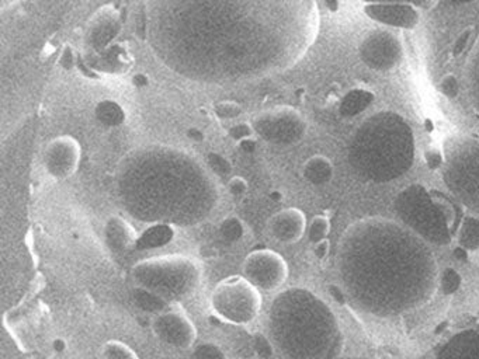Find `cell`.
I'll return each instance as SVG.
<instances>
[{"instance_id": "obj_1", "label": "cell", "mask_w": 479, "mask_h": 359, "mask_svg": "<svg viewBox=\"0 0 479 359\" xmlns=\"http://www.w3.org/2000/svg\"><path fill=\"white\" fill-rule=\"evenodd\" d=\"M337 268L346 294L375 316H396L424 304L437 285V264L427 243L383 217L353 223L341 236Z\"/></svg>"}, {"instance_id": "obj_2", "label": "cell", "mask_w": 479, "mask_h": 359, "mask_svg": "<svg viewBox=\"0 0 479 359\" xmlns=\"http://www.w3.org/2000/svg\"><path fill=\"white\" fill-rule=\"evenodd\" d=\"M119 195L133 217L150 224L192 226L216 205V187L208 172L174 150L133 154L121 168Z\"/></svg>"}, {"instance_id": "obj_3", "label": "cell", "mask_w": 479, "mask_h": 359, "mask_svg": "<svg viewBox=\"0 0 479 359\" xmlns=\"http://www.w3.org/2000/svg\"><path fill=\"white\" fill-rule=\"evenodd\" d=\"M268 337L288 359H329L341 345V332L329 306L310 290L281 292L268 309Z\"/></svg>"}, {"instance_id": "obj_4", "label": "cell", "mask_w": 479, "mask_h": 359, "mask_svg": "<svg viewBox=\"0 0 479 359\" xmlns=\"http://www.w3.org/2000/svg\"><path fill=\"white\" fill-rule=\"evenodd\" d=\"M416 153L409 122L395 111H379L360 122L348 139V163L367 182H389L406 174Z\"/></svg>"}, {"instance_id": "obj_5", "label": "cell", "mask_w": 479, "mask_h": 359, "mask_svg": "<svg viewBox=\"0 0 479 359\" xmlns=\"http://www.w3.org/2000/svg\"><path fill=\"white\" fill-rule=\"evenodd\" d=\"M131 278L135 286L174 306L197 293L202 280V266L192 257L164 254L138 261L131 269Z\"/></svg>"}, {"instance_id": "obj_6", "label": "cell", "mask_w": 479, "mask_h": 359, "mask_svg": "<svg viewBox=\"0 0 479 359\" xmlns=\"http://www.w3.org/2000/svg\"><path fill=\"white\" fill-rule=\"evenodd\" d=\"M395 210L402 223L424 241L435 245L451 243L455 209L445 198L420 184H412L398 194Z\"/></svg>"}, {"instance_id": "obj_7", "label": "cell", "mask_w": 479, "mask_h": 359, "mask_svg": "<svg viewBox=\"0 0 479 359\" xmlns=\"http://www.w3.org/2000/svg\"><path fill=\"white\" fill-rule=\"evenodd\" d=\"M441 177L454 195L471 213L479 216V139L458 135L444 143Z\"/></svg>"}, {"instance_id": "obj_8", "label": "cell", "mask_w": 479, "mask_h": 359, "mask_svg": "<svg viewBox=\"0 0 479 359\" xmlns=\"http://www.w3.org/2000/svg\"><path fill=\"white\" fill-rule=\"evenodd\" d=\"M209 307L226 324L249 325L260 316L263 297L261 292L243 275H232L214 286Z\"/></svg>"}, {"instance_id": "obj_9", "label": "cell", "mask_w": 479, "mask_h": 359, "mask_svg": "<svg viewBox=\"0 0 479 359\" xmlns=\"http://www.w3.org/2000/svg\"><path fill=\"white\" fill-rule=\"evenodd\" d=\"M358 56L371 70L391 72L402 63L405 46L395 32L385 28H376L368 31L360 41Z\"/></svg>"}, {"instance_id": "obj_10", "label": "cell", "mask_w": 479, "mask_h": 359, "mask_svg": "<svg viewBox=\"0 0 479 359\" xmlns=\"http://www.w3.org/2000/svg\"><path fill=\"white\" fill-rule=\"evenodd\" d=\"M242 275L260 292H277L288 279V264L281 254L268 248L250 251L242 262Z\"/></svg>"}, {"instance_id": "obj_11", "label": "cell", "mask_w": 479, "mask_h": 359, "mask_svg": "<svg viewBox=\"0 0 479 359\" xmlns=\"http://www.w3.org/2000/svg\"><path fill=\"white\" fill-rule=\"evenodd\" d=\"M253 128L264 140L289 146L298 143L305 136L308 125L296 109L280 107L257 116Z\"/></svg>"}, {"instance_id": "obj_12", "label": "cell", "mask_w": 479, "mask_h": 359, "mask_svg": "<svg viewBox=\"0 0 479 359\" xmlns=\"http://www.w3.org/2000/svg\"><path fill=\"white\" fill-rule=\"evenodd\" d=\"M153 335L164 345L174 349L187 351L194 348L197 341V328L180 304L169 306L150 318Z\"/></svg>"}, {"instance_id": "obj_13", "label": "cell", "mask_w": 479, "mask_h": 359, "mask_svg": "<svg viewBox=\"0 0 479 359\" xmlns=\"http://www.w3.org/2000/svg\"><path fill=\"white\" fill-rule=\"evenodd\" d=\"M80 163V146L67 136L53 139L44 151V167L55 180H66L73 175Z\"/></svg>"}, {"instance_id": "obj_14", "label": "cell", "mask_w": 479, "mask_h": 359, "mask_svg": "<svg viewBox=\"0 0 479 359\" xmlns=\"http://www.w3.org/2000/svg\"><path fill=\"white\" fill-rule=\"evenodd\" d=\"M362 10L371 20L400 29H413L421 20V10L410 3H365Z\"/></svg>"}, {"instance_id": "obj_15", "label": "cell", "mask_w": 479, "mask_h": 359, "mask_svg": "<svg viewBox=\"0 0 479 359\" xmlns=\"http://www.w3.org/2000/svg\"><path fill=\"white\" fill-rule=\"evenodd\" d=\"M306 216L298 208H287L274 213L267 222L268 234L280 244H295L306 234Z\"/></svg>"}, {"instance_id": "obj_16", "label": "cell", "mask_w": 479, "mask_h": 359, "mask_svg": "<svg viewBox=\"0 0 479 359\" xmlns=\"http://www.w3.org/2000/svg\"><path fill=\"white\" fill-rule=\"evenodd\" d=\"M103 238L105 245L114 252H124L136 247L139 233L122 216H110L103 226Z\"/></svg>"}, {"instance_id": "obj_17", "label": "cell", "mask_w": 479, "mask_h": 359, "mask_svg": "<svg viewBox=\"0 0 479 359\" xmlns=\"http://www.w3.org/2000/svg\"><path fill=\"white\" fill-rule=\"evenodd\" d=\"M437 359H479V328L455 335L442 346Z\"/></svg>"}, {"instance_id": "obj_18", "label": "cell", "mask_w": 479, "mask_h": 359, "mask_svg": "<svg viewBox=\"0 0 479 359\" xmlns=\"http://www.w3.org/2000/svg\"><path fill=\"white\" fill-rule=\"evenodd\" d=\"M91 28V41L96 48H104L118 31V14L114 8L105 7L94 17Z\"/></svg>"}, {"instance_id": "obj_19", "label": "cell", "mask_w": 479, "mask_h": 359, "mask_svg": "<svg viewBox=\"0 0 479 359\" xmlns=\"http://www.w3.org/2000/svg\"><path fill=\"white\" fill-rule=\"evenodd\" d=\"M464 81L471 107L479 115V34L475 39L464 70Z\"/></svg>"}, {"instance_id": "obj_20", "label": "cell", "mask_w": 479, "mask_h": 359, "mask_svg": "<svg viewBox=\"0 0 479 359\" xmlns=\"http://www.w3.org/2000/svg\"><path fill=\"white\" fill-rule=\"evenodd\" d=\"M375 94L364 87L350 88L340 100L339 112L343 118H354L369 108L374 102Z\"/></svg>"}, {"instance_id": "obj_21", "label": "cell", "mask_w": 479, "mask_h": 359, "mask_svg": "<svg viewBox=\"0 0 479 359\" xmlns=\"http://www.w3.org/2000/svg\"><path fill=\"white\" fill-rule=\"evenodd\" d=\"M333 163L320 154L309 157L302 165V177L312 185H324L333 178Z\"/></svg>"}, {"instance_id": "obj_22", "label": "cell", "mask_w": 479, "mask_h": 359, "mask_svg": "<svg viewBox=\"0 0 479 359\" xmlns=\"http://www.w3.org/2000/svg\"><path fill=\"white\" fill-rule=\"evenodd\" d=\"M174 234V227L164 223H153L146 227V230L139 234L136 247L139 248H156L162 247L171 240Z\"/></svg>"}, {"instance_id": "obj_23", "label": "cell", "mask_w": 479, "mask_h": 359, "mask_svg": "<svg viewBox=\"0 0 479 359\" xmlns=\"http://www.w3.org/2000/svg\"><path fill=\"white\" fill-rule=\"evenodd\" d=\"M96 119L104 126H119L125 122V109L114 100H101L94 108Z\"/></svg>"}, {"instance_id": "obj_24", "label": "cell", "mask_w": 479, "mask_h": 359, "mask_svg": "<svg viewBox=\"0 0 479 359\" xmlns=\"http://www.w3.org/2000/svg\"><path fill=\"white\" fill-rule=\"evenodd\" d=\"M457 240L459 247L466 251L479 248V216L469 213L462 219L457 231Z\"/></svg>"}, {"instance_id": "obj_25", "label": "cell", "mask_w": 479, "mask_h": 359, "mask_svg": "<svg viewBox=\"0 0 479 359\" xmlns=\"http://www.w3.org/2000/svg\"><path fill=\"white\" fill-rule=\"evenodd\" d=\"M133 300H135V304L142 311L149 313L152 316L169 307V304L164 300H162L159 296H156L155 293H152L143 287H138V286L133 287Z\"/></svg>"}, {"instance_id": "obj_26", "label": "cell", "mask_w": 479, "mask_h": 359, "mask_svg": "<svg viewBox=\"0 0 479 359\" xmlns=\"http://www.w3.org/2000/svg\"><path fill=\"white\" fill-rule=\"evenodd\" d=\"M103 359H139L138 353L119 339H110L101 346Z\"/></svg>"}, {"instance_id": "obj_27", "label": "cell", "mask_w": 479, "mask_h": 359, "mask_svg": "<svg viewBox=\"0 0 479 359\" xmlns=\"http://www.w3.org/2000/svg\"><path fill=\"white\" fill-rule=\"evenodd\" d=\"M329 231H330V220L324 215L313 216L306 227V236L312 245L326 240L329 236Z\"/></svg>"}, {"instance_id": "obj_28", "label": "cell", "mask_w": 479, "mask_h": 359, "mask_svg": "<svg viewBox=\"0 0 479 359\" xmlns=\"http://www.w3.org/2000/svg\"><path fill=\"white\" fill-rule=\"evenodd\" d=\"M219 234L225 241H229V243H235L240 240L244 234L243 222L236 216H229L223 219L219 224Z\"/></svg>"}, {"instance_id": "obj_29", "label": "cell", "mask_w": 479, "mask_h": 359, "mask_svg": "<svg viewBox=\"0 0 479 359\" xmlns=\"http://www.w3.org/2000/svg\"><path fill=\"white\" fill-rule=\"evenodd\" d=\"M206 165L208 168H211V171L216 175L225 177L229 175L232 172V164L230 161L222 156L221 153L216 151H211L206 154Z\"/></svg>"}, {"instance_id": "obj_30", "label": "cell", "mask_w": 479, "mask_h": 359, "mask_svg": "<svg viewBox=\"0 0 479 359\" xmlns=\"http://www.w3.org/2000/svg\"><path fill=\"white\" fill-rule=\"evenodd\" d=\"M242 112H243L242 107L235 101H221L214 105V114L223 121L235 119L240 116Z\"/></svg>"}, {"instance_id": "obj_31", "label": "cell", "mask_w": 479, "mask_h": 359, "mask_svg": "<svg viewBox=\"0 0 479 359\" xmlns=\"http://www.w3.org/2000/svg\"><path fill=\"white\" fill-rule=\"evenodd\" d=\"M194 359H225L222 349L211 342H204L194 346Z\"/></svg>"}, {"instance_id": "obj_32", "label": "cell", "mask_w": 479, "mask_h": 359, "mask_svg": "<svg viewBox=\"0 0 479 359\" xmlns=\"http://www.w3.org/2000/svg\"><path fill=\"white\" fill-rule=\"evenodd\" d=\"M438 88L444 97H447L448 100H454L459 93V84H458L455 74H452V73L444 74L440 80Z\"/></svg>"}, {"instance_id": "obj_33", "label": "cell", "mask_w": 479, "mask_h": 359, "mask_svg": "<svg viewBox=\"0 0 479 359\" xmlns=\"http://www.w3.org/2000/svg\"><path fill=\"white\" fill-rule=\"evenodd\" d=\"M251 346L256 351V353L261 358H268L273 355L274 345L270 339V337H265L264 334H256L251 341Z\"/></svg>"}, {"instance_id": "obj_34", "label": "cell", "mask_w": 479, "mask_h": 359, "mask_svg": "<svg viewBox=\"0 0 479 359\" xmlns=\"http://www.w3.org/2000/svg\"><path fill=\"white\" fill-rule=\"evenodd\" d=\"M226 189L233 198H243L249 191V184L243 177L235 175L228 180Z\"/></svg>"}, {"instance_id": "obj_35", "label": "cell", "mask_w": 479, "mask_h": 359, "mask_svg": "<svg viewBox=\"0 0 479 359\" xmlns=\"http://www.w3.org/2000/svg\"><path fill=\"white\" fill-rule=\"evenodd\" d=\"M472 35H473V27L465 28V29L458 35V38L455 39V42H454V45H452V49H451V55H452L454 57H458L459 55H462V53L466 50V48H468L469 42H471Z\"/></svg>"}, {"instance_id": "obj_36", "label": "cell", "mask_w": 479, "mask_h": 359, "mask_svg": "<svg viewBox=\"0 0 479 359\" xmlns=\"http://www.w3.org/2000/svg\"><path fill=\"white\" fill-rule=\"evenodd\" d=\"M254 133V128L251 125H249L247 122H239V123H235L232 125L229 129H228V135L236 140V142H240L243 139H247V137H251Z\"/></svg>"}, {"instance_id": "obj_37", "label": "cell", "mask_w": 479, "mask_h": 359, "mask_svg": "<svg viewBox=\"0 0 479 359\" xmlns=\"http://www.w3.org/2000/svg\"><path fill=\"white\" fill-rule=\"evenodd\" d=\"M424 158H426V163H427L430 170L441 168L442 164H444V149L442 147L431 146L430 149L426 150Z\"/></svg>"}, {"instance_id": "obj_38", "label": "cell", "mask_w": 479, "mask_h": 359, "mask_svg": "<svg viewBox=\"0 0 479 359\" xmlns=\"http://www.w3.org/2000/svg\"><path fill=\"white\" fill-rule=\"evenodd\" d=\"M441 283H442V290L445 293H452L458 289V286L461 283V278L452 268H447V271L442 275Z\"/></svg>"}, {"instance_id": "obj_39", "label": "cell", "mask_w": 479, "mask_h": 359, "mask_svg": "<svg viewBox=\"0 0 479 359\" xmlns=\"http://www.w3.org/2000/svg\"><path fill=\"white\" fill-rule=\"evenodd\" d=\"M364 3H410L420 10H431L440 0H361Z\"/></svg>"}, {"instance_id": "obj_40", "label": "cell", "mask_w": 479, "mask_h": 359, "mask_svg": "<svg viewBox=\"0 0 479 359\" xmlns=\"http://www.w3.org/2000/svg\"><path fill=\"white\" fill-rule=\"evenodd\" d=\"M76 62H77V59H76V56H74V52H73L72 46L66 45V46L63 48L62 53H60V57H59V65H60L63 69H66V70H70V69H73V67H74Z\"/></svg>"}, {"instance_id": "obj_41", "label": "cell", "mask_w": 479, "mask_h": 359, "mask_svg": "<svg viewBox=\"0 0 479 359\" xmlns=\"http://www.w3.org/2000/svg\"><path fill=\"white\" fill-rule=\"evenodd\" d=\"M327 252H329V240L327 238L320 241V243L313 244V254H315L316 258L322 259V258H324L327 255Z\"/></svg>"}, {"instance_id": "obj_42", "label": "cell", "mask_w": 479, "mask_h": 359, "mask_svg": "<svg viewBox=\"0 0 479 359\" xmlns=\"http://www.w3.org/2000/svg\"><path fill=\"white\" fill-rule=\"evenodd\" d=\"M237 144H239V149L242 151H244V153H253L257 149V142H256V139L253 136L237 142Z\"/></svg>"}, {"instance_id": "obj_43", "label": "cell", "mask_w": 479, "mask_h": 359, "mask_svg": "<svg viewBox=\"0 0 479 359\" xmlns=\"http://www.w3.org/2000/svg\"><path fill=\"white\" fill-rule=\"evenodd\" d=\"M132 84L136 88H143V87H146L149 84V79L143 73H136V74L132 76Z\"/></svg>"}, {"instance_id": "obj_44", "label": "cell", "mask_w": 479, "mask_h": 359, "mask_svg": "<svg viewBox=\"0 0 479 359\" xmlns=\"http://www.w3.org/2000/svg\"><path fill=\"white\" fill-rule=\"evenodd\" d=\"M187 137L191 139V140H194V142H202V140L205 139L204 132H202L199 128H195V126L187 129Z\"/></svg>"}, {"instance_id": "obj_45", "label": "cell", "mask_w": 479, "mask_h": 359, "mask_svg": "<svg viewBox=\"0 0 479 359\" xmlns=\"http://www.w3.org/2000/svg\"><path fill=\"white\" fill-rule=\"evenodd\" d=\"M324 1V4H326V7L330 10V11H339V8H340V0H323Z\"/></svg>"}, {"instance_id": "obj_46", "label": "cell", "mask_w": 479, "mask_h": 359, "mask_svg": "<svg viewBox=\"0 0 479 359\" xmlns=\"http://www.w3.org/2000/svg\"><path fill=\"white\" fill-rule=\"evenodd\" d=\"M451 4H457V6H461V4H468V3H472L475 0H448Z\"/></svg>"}, {"instance_id": "obj_47", "label": "cell", "mask_w": 479, "mask_h": 359, "mask_svg": "<svg viewBox=\"0 0 479 359\" xmlns=\"http://www.w3.org/2000/svg\"><path fill=\"white\" fill-rule=\"evenodd\" d=\"M270 198H271V199H275V201H280V199L282 198V195H281V192H278V191H274V192H271V194H270Z\"/></svg>"}]
</instances>
